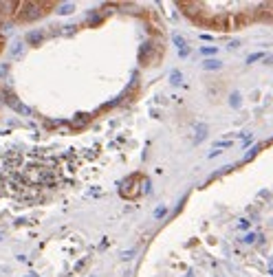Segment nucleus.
<instances>
[{
    "label": "nucleus",
    "mask_w": 273,
    "mask_h": 277,
    "mask_svg": "<svg viewBox=\"0 0 273 277\" xmlns=\"http://www.w3.org/2000/svg\"><path fill=\"white\" fill-rule=\"evenodd\" d=\"M161 215H165V207H161V209H157V218H161Z\"/></svg>",
    "instance_id": "8"
},
{
    "label": "nucleus",
    "mask_w": 273,
    "mask_h": 277,
    "mask_svg": "<svg viewBox=\"0 0 273 277\" xmlns=\"http://www.w3.org/2000/svg\"><path fill=\"white\" fill-rule=\"evenodd\" d=\"M256 238H258V235H256V233H249V235H247V238L242 240V242H247V244H254V242H256Z\"/></svg>",
    "instance_id": "6"
},
{
    "label": "nucleus",
    "mask_w": 273,
    "mask_h": 277,
    "mask_svg": "<svg viewBox=\"0 0 273 277\" xmlns=\"http://www.w3.org/2000/svg\"><path fill=\"white\" fill-rule=\"evenodd\" d=\"M264 64H273V55H269V58L264 60Z\"/></svg>",
    "instance_id": "9"
},
{
    "label": "nucleus",
    "mask_w": 273,
    "mask_h": 277,
    "mask_svg": "<svg viewBox=\"0 0 273 277\" xmlns=\"http://www.w3.org/2000/svg\"><path fill=\"white\" fill-rule=\"evenodd\" d=\"M172 84H181V73H178V71L172 73Z\"/></svg>",
    "instance_id": "5"
},
{
    "label": "nucleus",
    "mask_w": 273,
    "mask_h": 277,
    "mask_svg": "<svg viewBox=\"0 0 273 277\" xmlns=\"http://www.w3.org/2000/svg\"><path fill=\"white\" fill-rule=\"evenodd\" d=\"M174 44H177V46H178V48H181V46H183V48H185V40H183V38H181V35H174Z\"/></svg>",
    "instance_id": "4"
},
{
    "label": "nucleus",
    "mask_w": 273,
    "mask_h": 277,
    "mask_svg": "<svg viewBox=\"0 0 273 277\" xmlns=\"http://www.w3.org/2000/svg\"><path fill=\"white\" fill-rule=\"evenodd\" d=\"M264 58V53L260 51V53H254V55H249V58H247V64H254V62H258V60H262Z\"/></svg>",
    "instance_id": "2"
},
{
    "label": "nucleus",
    "mask_w": 273,
    "mask_h": 277,
    "mask_svg": "<svg viewBox=\"0 0 273 277\" xmlns=\"http://www.w3.org/2000/svg\"><path fill=\"white\" fill-rule=\"evenodd\" d=\"M216 53V46H207V48H203V55H214Z\"/></svg>",
    "instance_id": "7"
},
{
    "label": "nucleus",
    "mask_w": 273,
    "mask_h": 277,
    "mask_svg": "<svg viewBox=\"0 0 273 277\" xmlns=\"http://www.w3.org/2000/svg\"><path fill=\"white\" fill-rule=\"evenodd\" d=\"M231 106H234V108H238V106H240V95H238V92L231 95Z\"/></svg>",
    "instance_id": "3"
},
{
    "label": "nucleus",
    "mask_w": 273,
    "mask_h": 277,
    "mask_svg": "<svg viewBox=\"0 0 273 277\" xmlns=\"http://www.w3.org/2000/svg\"><path fill=\"white\" fill-rule=\"evenodd\" d=\"M203 68H205V71H218V68H221V62H218V60H205V62H203Z\"/></svg>",
    "instance_id": "1"
}]
</instances>
